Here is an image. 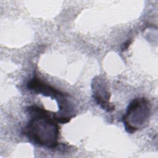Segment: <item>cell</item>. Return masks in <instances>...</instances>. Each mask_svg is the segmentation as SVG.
<instances>
[{
  "instance_id": "5b68a950",
  "label": "cell",
  "mask_w": 158,
  "mask_h": 158,
  "mask_svg": "<svg viewBox=\"0 0 158 158\" xmlns=\"http://www.w3.org/2000/svg\"><path fill=\"white\" fill-rule=\"evenodd\" d=\"M131 41H126L124 44H123V48H122V51H125V50H126L128 48V46H129V45H130V44L131 43Z\"/></svg>"
},
{
  "instance_id": "3957f363",
  "label": "cell",
  "mask_w": 158,
  "mask_h": 158,
  "mask_svg": "<svg viewBox=\"0 0 158 158\" xmlns=\"http://www.w3.org/2000/svg\"><path fill=\"white\" fill-rule=\"evenodd\" d=\"M92 88L93 90V97L97 104L100 105L102 109L106 110L107 112L114 110V106L109 102L110 95L107 90V87L103 79L99 78V77L94 78Z\"/></svg>"
},
{
  "instance_id": "6da1fadb",
  "label": "cell",
  "mask_w": 158,
  "mask_h": 158,
  "mask_svg": "<svg viewBox=\"0 0 158 158\" xmlns=\"http://www.w3.org/2000/svg\"><path fill=\"white\" fill-rule=\"evenodd\" d=\"M28 110L33 117L24 128L23 134L35 144L56 148L59 134L57 122L51 117L48 111L38 106H31Z\"/></svg>"
},
{
  "instance_id": "7a4b0ae2",
  "label": "cell",
  "mask_w": 158,
  "mask_h": 158,
  "mask_svg": "<svg viewBox=\"0 0 158 158\" xmlns=\"http://www.w3.org/2000/svg\"><path fill=\"white\" fill-rule=\"evenodd\" d=\"M150 114L151 106L146 98H136L133 100L129 104L125 114L122 117L127 131L135 133L148 121Z\"/></svg>"
},
{
  "instance_id": "277c9868",
  "label": "cell",
  "mask_w": 158,
  "mask_h": 158,
  "mask_svg": "<svg viewBox=\"0 0 158 158\" xmlns=\"http://www.w3.org/2000/svg\"><path fill=\"white\" fill-rule=\"evenodd\" d=\"M27 88L30 90L33 91L36 93L41 94L46 96L55 98L57 101L61 97L69 96L68 94H65L46 83L36 75H34V77L28 82Z\"/></svg>"
}]
</instances>
